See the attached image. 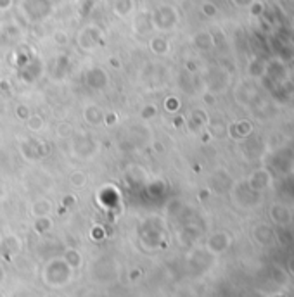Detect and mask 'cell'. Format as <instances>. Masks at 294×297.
<instances>
[{
    "label": "cell",
    "instance_id": "1",
    "mask_svg": "<svg viewBox=\"0 0 294 297\" xmlns=\"http://www.w3.org/2000/svg\"><path fill=\"white\" fill-rule=\"evenodd\" d=\"M270 214H272L275 221H279V223H284V221H287V219H289L287 209L280 208V205H274V208L270 209Z\"/></svg>",
    "mask_w": 294,
    "mask_h": 297
}]
</instances>
